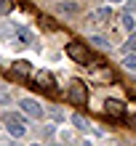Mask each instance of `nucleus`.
<instances>
[{"instance_id": "obj_1", "label": "nucleus", "mask_w": 136, "mask_h": 146, "mask_svg": "<svg viewBox=\"0 0 136 146\" xmlns=\"http://www.w3.org/2000/svg\"><path fill=\"white\" fill-rule=\"evenodd\" d=\"M3 122H5V127H8V133L13 135V138H21L24 133H27V117L24 114H19V111H8V114L3 117Z\"/></svg>"}, {"instance_id": "obj_2", "label": "nucleus", "mask_w": 136, "mask_h": 146, "mask_svg": "<svg viewBox=\"0 0 136 146\" xmlns=\"http://www.w3.org/2000/svg\"><path fill=\"white\" fill-rule=\"evenodd\" d=\"M67 56L72 58V61H78V64H88L91 61V50L83 45V42H70V45H67Z\"/></svg>"}, {"instance_id": "obj_3", "label": "nucleus", "mask_w": 136, "mask_h": 146, "mask_svg": "<svg viewBox=\"0 0 136 146\" xmlns=\"http://www.w3.org/2000/svg\"><path fill=\"white\" fill-rule=\"evenodd\" d=\"M32 82H35L40 90H46V93H54V90H56L54 74H51V72H46V69H40V72H32Z\"/></svg>"}, {"instance_id": "obj_4", "label": "nucleus", "mask_w": 136, "mask_h": 146, "mask_svg": "<svg viewBox=\"0 0 136 146\" xmlns=\"http://www.w3.org/2000/svg\"><path fill=\"white\" fill-rule=\"evenodd\" d=\"M101 111H104L107 117H112V119H120V117H125V104L120 98H107L104 106H101Z\"/></svg>"}, {"instance_id": "obj_5", "label": "nucleus", "mask_w": 136, "mask_h": 146, "mask_svg": "<svg viewBox=\"0 0 136 146\" xmlns=\"http://www.w3.org/2000/svg\"><path fill=\"white\" fill-rule=\"evenodd\" d=\"M88 72L93 74V80H96V82H112V80H115V72L109 69L107 64H96V66H88Z\"/></svg>"}, {"instance_id": "obj_6", "label": "nucleus", "mask_w": 136, "mask_h": 146, "mask_svg": "<svg viewBox=\"0 0 136 146\" xmlns=\"http://www.w3.org/2000/svg\"><path fill=\"white\" fill-rule=\"evenodd\" d=\"M109 16H112V11L109 8H96V11H91V16H88V27H104V24L109 21Z\"/></svg>"}, {"instance_id": "obj_7", "label": "nucleus", "mask_w": 136, "mask_h": 146, "mask_svg": "<svg viewBox=\"0 0 136 146\" xmlns=\"http://www.w3.org/2000/svg\"><path fill=\"white\" fill-rule=\"evenodd\" d=\"M86 98H88L86 85H83L80 80H75V82L70 85V101H72V104H86Z\"/></svg>"}, {"instance_id": "obj_8", "label": "nucleus", "mask_w": 136, "mask_h": 146, "mask_svg": "<svg viewBox=\"0 0 136 146\" xmlns=\"http://www.w3.org/2000/svg\"><path fill=\"white\" fill-rule=\"evenodd\" d=\"M54 11L59 13V16H75L80 11V5L75 3V0H59V3L54 5Z\"/></svg>"}, {"instance_id": "obj_9", "label": "nucleus", "mask_w": 136, "mask_h": 146, "mask_svg": "<svg viewBox=\"0 0 136 146\" xmlns=\"http://www.w3.org/2000/svg\"><path fill=\"white\" fill-rule=\"evenodd\" d=\"M19 106H21L24 114H29V117H43V106H40L38 101H32V98H21Z\"/></svg>"}, {"instance_id": "obj_10", "label": "nucleus", "mask_w": 136, "mask_h": 146, "mask_svg": "<svg viewBox=\"0 0 136 146\" xmlns=\"http://www.w3.org/2000/svg\"><path fill=\"white\" fill-rule=\"evenodd\" d=\"M11 69H13V74H21V77H27V74H32V66H29L27 61H16V64L11 66Z\"/></svg>"}, {"instance_id": "obj_11", "label": "nucleus", "mask_w": 136, "mask_h": 146, "mask_svg": "<svg viewBox=\"0 0 136 146\" xmlns=\"http://www.w3.org/2000/svg\"><path fill=\"white\" fill-rule=\"evenodd\" d=\"M123 66H125L128 72H136V50H131V53L123 56Z\"/></svg>"}, {"instance_id": "obj_12", "label": "nucleus", "mask_w": 136, "mask_h": 146, "mask_svg": "<svg viewBox=\"0 0 136 146\" xmlns=\"http://www.w3.org/2000/svg\"><path fill=\"white\" fill-rule=\"evenodd\" d=\"M11 35H16V27H13V24H8V21H0V37L8 40Z\"/></svg>"}, {"instance_id": "obj_13", "label": "nucleus", "mask_w": 136, "mask_h": 146, "mask_svg": "<svg viewBox=\"0 0 136 146\" xmlns=\"http://www.w3.org/2000/svg\"><path fill=\"white\" fill-rule=\"evenodd\" d=\"M131 50H136V29L128 35V40L123 42V53H131Z\"/></svg>"}, {"instance_id": "obj_14", "label": "nucleus", "mask_w": 136, "mask_h": 146, "mask_svg": "<svg viewBox=\"0 0 136 146\" xmlns=\"http://www.w3.org/2000/svg\"><path fill=\"white\" fill-rule=\"evenodd\" d=\"M123 27L128 29V32H133V29H136V19H133V13H128V11L123 13Z\"/></svg>"}, {"instance_id": "obj_15", "label": "nucleus", "mask_w": 136, "mask_h": 146, "mask_svg": "<svg viewBox=\"0 0 136 146\" xmlns=\"http://www.w3.org/2000/svg\"><path fill=\"white\" fill-rule=\"evenodd\" d=\"M72 122H75V127H78V130H88V119L83 117V114H75Z\"/></svg>"}, {"instance_id": "obj_16", "label": "nucleus", "mask_w": 136, "mask_h": 146, "mask_svg": "<svg viewBox=\"0 0 136 146\" xmlns=\"http://www.w3.org/2000/svg\"><path fill=\"white\" fill-rule=\"evenodd\" d=\"M11 11H13V3H11V0H0V16H8Z\"/></svg>"}, {"instance_id": "obj_17", "label": "nucleus", "mask_w": 136, "mask_h": 146, "mask_svg": "<svg viewBox=\"0 0 136 146\" xmlns=\"http://www.w3.org/2000/svg\"><path fill=\"white\" fill-rule=\"evenodd\" d=\"M16 37H19L21 42H32V32L29 29H16Z\"/></svg>"}, {"instance_id": "obj_18", "label": "nucleus", "mask_w": 136, "mask_h": 146, "mask_svg": "<svg viewBox=\"0 0 136 146\" xmlns=\"http://www.w3.org/2000/svg\"><path fill=\"white\" fill-rule=\"evenodd\" d=\"M91 42H93V45H99V48H109V40H107V37H101V35H93Z\"/></svg>"}, {"instance_id": "obj_19", "label": "nucleus", "mask_w": 136, "mask_h": 146, "mask_svg": "<svg viewBox=\"0 0 136 146\" xmlns=\"http://www.w3.org/2000/svg\"><path fill=\"white\" fill-rule=\"evenodd\" d=\"M11 104V93L8 90H0V106H8Z\"/></svg>"}, {"instance_id": "obj_20", "label": "nucleus", "mask_w": 136, "mask_h": 146, "mask_svg": "<svg viewBox=\"0 0 136 146\" xmlns=\"http://www.w3.org/2000/svg\"><path fill=\"white\" fill-rule=\"evenodd\" d=\"M51 117H54L56 122H62V119H64V114H62V109H51Z\"/></svg>"}, {"instance_id": "obj_21", "label": "nucleus", "mask_w": 136, "mask_h": 146, "mask_svg": "<svg viewBox=\"0 0 136 146\" xmlns=\"http://www.w3.org/2000/svg\"><path fill=\"white\" fill-rule=\"evenodd\" d=\"M125 11H128V13L136 11V0H128V3H125Z\"/></svg>"}, {"instance_id": "obj_22", "label": "nucleus", "mask_w": 136, "mask_h": 146, "mask_svg": "<svg viewBox=\"0 0 136 146\" xmlns=\"http://www.w3.org/2000/svg\"><path fill=\"white\" fill-rule=\"evenodd\" d=\"M131 127H136V117H131Z\"/></svg>"}, {"instance_id": "obj_23", "label": "nucleus", "mask_w": 136, "mask_h": 146, "mask_svg": "<svg viewBox=\"0 0 136 146\" xmlns=\"http://www.w3.org/2000/svg\"><path fill=\"white\" fill-rule=\"evenodd\" d=\"M107 3H123V0H107Z\"/></svg>"}, {"instance_id": "obj_24", "label": "nucleus", "mask_w": 136, "mask_h": 146, "mask_svg": "<svg viewBox=\"0 0 136 146\" xmlns=\"http://www.w3.org/2000/svg\"><path fill=\"white\" fill-rule=\"evenodd\" d=\"M80 146H91V143H88V141H86V143H80Z\"/></svg>"}, {"instance_id": "obj_25", "label": "nucleus", "mask_w": 136, "mask_h": 146, "mask_svg": "<svg viewBox=\"0 0 136 146\" xmlns=\"http://www.w3.org/2000/svg\"><path fill=\"white\" fill-rule=\"evenodd\" d=\"M51 146H62V143H51Z\"/></svg>"}, {"instance_id": "obj_26", "label": "nucleus", "mask_w": 136, "mask_h": 146, "mask_svg": "<svg viewBox=\"0 0 136 146\" xmlns=\"http://www.w3.org/2000/svg\"><path fill=\"white\" fill-rule=\"evenodd\" d=\"M32 146H40V143H32Z\"/></svg>"}, {"instance_id": "obj_27", "label": "nucleus", "mask_w": 136, "mask_h": 146, "mask_svg": "<svg viewBox=\"0 0 136 146\" xmlns=\"http://www.w3.org/2000/svg\"><path fill=\"white\" fill-rule=\"evenodd\" d=\"M11 146H16V143H11Z\"/></svg>"}]
</instances>
